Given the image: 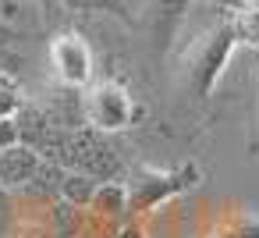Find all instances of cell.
Returning <instances> with one entry per match:
<instances>
[{"mask_svg":"<svg viewBox=\"0 0 259 238\" xmlns=\"http://www.w3.org/2000/svg\"><path fill=\"white\" fill-rule=\"evenodd\" d=\"M195 4H202V8H209V11H217L224 18V15H234L241 8V0H195Z\"/></svg>","mask_w":259,"mask_h":238,"instance_id":"cell-13","label":"cell"},{"mask_svg":"<svg viewBox=\"0 0 259 238\" xmlns=\"http://www.w3.org/2000/svg\"><path fill=\"white\" fill-rule=\"evenodd\" d=\"M15 142H22V139H18L15 114H11V117H0V149H8V146H15Z\"/></svg>","mask_w":259,"mask_h":238,"instance_id":"cell-12","label":"cell"},{"mask_svg":"<svg viewBox=\"0 0 259 238\" xmlns=\"http://www.w3.org/2000/svg\"><path fill=\"white\" fill-rule=\"evenodd\" d=\"M82 114L85 125L96 132H121L132 125L135 117V103L128 96V89H121L117 82H96L85 96H82Z\"/></svg>","mask_w":259,"mask_h":238,"instance_id":"cell-1","label":"cell"},{"mask_svg":"<svg viewBox=\"0 0 259 238\" xmlns=\"http://www.w3.org/2000/svg\"><path fill=\"white\" fill-rule=\"evenodd\" d=\"M54 4L71 11V15H114L121 22H132L128 0H54Z\"/></svg>","mask_w":259,"mask_h":238,"instance_id":"cell-9","label":"cell"},{"mask_svg":"<svg viewBox=\"0 0 259 238\" xmlns=\"http://www.w3.org/2000/svg\"><path fill=\"white\" fill-rule=\"evenodd\" d=\"M241 4H252V0H241Z\"/></svg>","mask_w":259,"mask_h":238,"instance_id":"cell-15","label":"cell"},{"mask_svg":"<svg viewBox=\"0 0 259 238\" xmlns=\"http://www.w3.org/2000/svg\"><path fill=\"white\" fill-rule=\"evenodd\" d=\"M117 227H121L117 220H107V217H100V213L85 210L75 238H114V234H117Z\"/></svg>","mask_w":259,"mask_h":238,"instance_id":"cell-11","label":"cell"},{"mask_svg":"<svg viewBox=\"0 0 259 238\" xmlns=\"http://www.w3.org/2000/svg\"><path fill=\"white\" fill-rule=\"evenodd\" d=\"M192 4H195V0H146L142 25H146L149 43H153L156 54H163V50L174 43V36H178V29L185 25Z\"/></svg>","mask_w":259,"mask_h":238,"instance_id":"cell-5","label":"cell"},{"mask_svg":"<svg viewBox=\"0 0 259 238\" xmlns=\"http://www.w3.org/2000/svg\"><path fill=\"white\" fill-rule=\"evenodd\" d=\"M89 210L100 213V217H107V220H117V224H121V217L132 210V206H128V188H124L121 181H103V185L96 188V199H93Z\"/></svg>","mask_w":259,"mask_h":238,"instance_id":"cell-7","label":"cell"},{"mask_svg":"<svg viewBox=\"0 0 259 238\" xmlns=\"http://www.w3.org/2000/svg\"><path fill=\"white\" fill-rule=\"evenodd\" d=\"M50 64H54V75L64 89H82L89 78H93V54H89V43L75 32H64V36H54L50 39Z\"/></svg>","mask_w":259,"mask_h":238,"instance_id":"cell-4","label":"cell"},{"mask_svg":"<svg viewBox=\"0 0 259 238\" xmlns=\"http://www.w3.org/2000/svg\"><path fill=\"white\" fill-rule=\"evenodd\" d=\"M0 82H4V71H0Z\"/></svg>","mask_w":259,"mask_h":238,"instance_id":"cell-16","label":"cell"},{"mask_svg":"<svg viewBox=\"0 0 259 238\" xmlns=\"http://www.w3.org/2000/svg\"><path fill=\"white\" fill-rule=\"evenodd\" d=\"M114 238H146V234H142V231H139V224H121V227H117V234H114Z\"/></svg>","mask_w":259,"mask_h":238,"instance_id":"cell-14","label":"cell"},{"mask_svg":"<svg viewBox=\"0 0 259 238\" xmlns=\"http://www.w3.org/2000/svg\"><path fill=\"white\" fill-rule=\"evenodd\" d=\"M231 29H234V39H238V43L259 50V0L241 4V8L231 15Z\"/></svg>","mask_w":259,"mask_h":238,"instance_id":"cell-10","label":"cell"},{"mask_svg":"<svg viewBox=\"0 0 259 238\" xmlns=\"http://www.w3.org/2000/svg\"><path fill=\"white\" fill-rule=\"evenodd\" d=\"M50 4L47 0H0V47L47 39Z\"/></svg>","mask_w":259,"mask_h":238,"instance_id":"cell-2","label":"cell"},{"mask_svg":"<svg viewBox=\"0 0 259 238\" xmlns=\"http://www.w3.org/2000/svg\"><path fill=\"white\" fill-rule=\"evenodd\" d=\"M234 43L238 39H234L231 22H220L217 29H209L199 39V47H192V86H195L199 96L209 93V86L217 82V75H220V68H224V61H227Z\"/></svg>","mask_w":259,"mask_h":238,"instance_id":"cell-3","label":"cell"},{"mask_svg":"<svg viewBox=\"0 0 259 238\" xmlns=\"http://www.w3.org/2000/svg\"><path fill=\"white\" fill-rule=\"evenodd\" d=\"M39 167H43V156L25 142L0 149V188L4 192H25Z\"/></svg>","mask_w":259,"mask_h":238,"instance_id":"cell-6","label":"cell"},{"mask_svg":"<svg viewBox=\"0 0 259 238\" xmlns=\"http://www.w3.org/2000/svg\"><path fill=\"white\" fill-rule=\"evenodd\" d=\"M47 4H50V8H54V0H47Z\"/></svg>","mask_w":259,"mask_h":238,"instance_id":"cell-17","label":"cell"},{"mask_svg":"<svg viewBox=\"0 0 259 238\" xmlns=\"http://www.w3.org/2000/svg\"><path fill=\"white\" fill-rule=\"evenodd\" d=\"M96 188L100 181L89 178V174H78V171H64V181H61V199L78 206V210H89L93 199H96Z\"/></svg>","mask_w":259,"mask_h":238,"instance_id":"cell-8","label":"cell"}]
</instances>
